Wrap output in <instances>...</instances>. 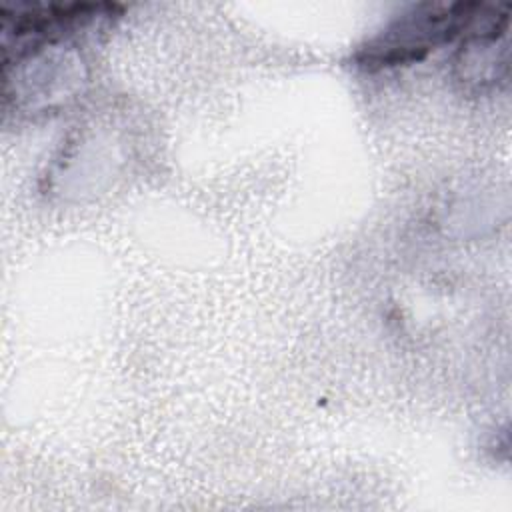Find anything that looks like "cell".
Listing matches in <instances>:
<instances>
[{
  "instance_id": "obj_1",
  "label": "cell",
  "mask_w": 512,
  "mask_h": 512,
  "mask_svg": "<svg viewBox=\"0 0 512 512\" xmlns=\"http://www.w3.org/2000/svg\"><path fill=\"white\" fill-rule=\"evenodd\" d=\"M478 10L480 4L476 2L416 4L370 38L358 50L356 62L362 68H384L420 60L456 34L466 32Z\"/></svg>"
}]
</instances>
